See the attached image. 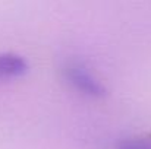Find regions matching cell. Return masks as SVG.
<instances>
[{"label":"cell","mask_w":151,"mask_h":149,"mask_svg":"<svg viewBox=\"0 0 151 149\" xmlns=\"http://www.w3.org/2000/svg\"><path fill=\"white\" fill-rule=\"evenodd\" d=\"M62 78L78 94L93 99L107 97V88L100 79L78 60H68L62 66Z\"/></svg>","instance_id":"cell-1"},{"label":"cell","mask_w":151,"mask_h":149,"mask_svg":"<svg viewBox=\"0 0 151 149\" xmlns=\"http://www.w3.org/2000/svg\"><path fill=\"white\" fill-rule=\"evenodd\" d=\"M28 72V61L15 53L0 54V79L9 81L24 76Z\"/></svg>","instance_id":"cell-2"},{"label":"cell","mask_w":151,"mask_h":149,"mask_svg":"<svg viewBox=\"0 0 151 149\" xmlns=\"http://www.w3.org/2000/svg\"><path fill=\"white\" fill-rule=\"evenodd\" d=\"M116 149H151V135L120 139L116 143Z\"/></svg>","instance_id":"cell-3"}]
</instances>
